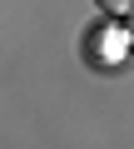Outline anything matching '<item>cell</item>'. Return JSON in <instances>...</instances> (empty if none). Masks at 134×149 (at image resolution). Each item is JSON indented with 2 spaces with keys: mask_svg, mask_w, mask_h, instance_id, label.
Instances as JSON below:
<instances>
[{
  "mask_svg": "<svg viewBox=\"0 0 134 149\" xmlns=\"http://www.w3.org/2000/svg\"><path fill=\"white\" fill-rule=\"evenodd\" d=\"M94 5H99L104 15H129V10H134V0H94Z\"/></svg>",
  "mask_w": 134,
  "mask_h": 149,
  "instance_id": "1",
  "label": "cell"
},
{
  "mask_svg": "<svg viewBox=\"0 0 134 149\" xmlns=\"http://www.w3.org/2000/svg\"><path fill=\"white\" fill-rule=\"evenodd\" d=\"M119 20H124V40L134 45V10H129V15H119Z\"/></svg>",
  "mask_w": 134,
  "mask_h": 149,
  "instance_id": "2",
  "label": "cell"
}]
</instances>
